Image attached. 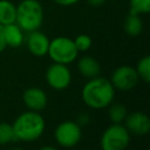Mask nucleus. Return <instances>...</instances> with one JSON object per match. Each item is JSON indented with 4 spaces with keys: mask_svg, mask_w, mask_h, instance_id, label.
Here are the masks:
<instances>
[{
    "mask_svg": "<svg viewBox=\"0 0 150 150\" xmlns=\"http://www.w3.org/2000/svg\"><path fill=\"white\" fill-rule=\"evenodd\" d=\"M124 127L130 132V135H148L150 131V117L143 111L128 112L124 120Z\"/></svg>",
    "mask_w": 150,
    "mask_h": 150,
    "instance_id": "1a4fd4ad",
    "label": "nucleus"
},
{
    "mask_svg": "<svg viewBox=\"0 0 150 150\" xmlns=\"http://www.w3.org/2000/svg\"><path fill=\"white\" fill-rule=\"evenodd\" d=\"M16 5L9 0H0V25L6 26L15 22Z\"/></svg>",
    "mask_w": 150,
    "mask_h": 150,
    "instance_id": "2eb2a0df",
    "label": "nucleus"
},
{
    "mask_svg": "<svg viewBox=\"0 0 150 150\" xmlns=\"http://www.w3.org/2000/svg\"><path fill=\"white\" fill-rule=\"evenodd\" d=\"M148 150H149V149H148Z\"/></svg>",
    "mask_w": 150,
    "mask_h": 150,
    "instance_id": "bb28decb",
    "label": "nucleus"
},
{
    "mask_svg": "<svg viewBox=\"0 0 150 150\" xmlns=\"http://www.w3.org/2000/svg\"><path fill=\"white\" fill-rule=\"evenodd\" d=\"M80 125H86V124H88V122H89V116L87 115V114H81V115H79V117H77V121H76Z\"/></svg>",
    "mask_w": 150,
    "mask_h": 150,
    "instance_id": "4be33fe9",
    "label": "nucleus"
},
{
    "mask_svg": "<svg viewBox=\"0 0 150 150\" xmlns=\"http://www.w3.org/2000/svg\"><path fill=\"white\" fill-rule=\"evenodd\" d=\"M47 55L53 62L70 64L77 59L79 52L74 45L73 39L67 36H56L53 40H49Z\"/></svg>",
    "mask_w": 150,
    "mask_h": 150,
    "instance_id": "20e7f679",
    "label": "nucleus"
},
{
    "mask_svg": "<svg viewBox=\"0 0 150 150\" xmlns=\"http://www.w3.org/2000/svg\"><path fill=\"white\" fill-rule=\"evenodd\" d=\"M6 42H5V38H4V26L0 25V53L5 50L6 48Z\"/></svg>",
    "mask_w": 150,
    "mask_h": 150,
    "instance_id": "5701e85b",
    "label": "nucleus"
},
{
    "mask_svg": "<svg viewBox=\"0 0 150 150\" xmlns=\"http://www.w3.org/2000/svg\"><path fill=\"white\" fill-rule=\"evenodd\" d=\"M109 81L115 89L128 91V90L134 89L138 84L139 77L134 67L124 64V66L117 67L112 71Z\"/></svg>",
    "mask_w": 150,
    "mask_h": 150,
    "instance_id": "6e6552de",
    "label": "nucleus"
},
{
    "mask_svg": "<svg viewBox=\"0 0 150 150\" xmlns=\"http://www.w3.org/2000/svg\"><path fill=\"white\" fill-rule=\"evenodd\" d=\"M107 108H108V117H109V121L111 123L121 124L124 122V120L128 115V110H127L125 105H123L122 103H114L112 102Z\"/></svg>",
    "mask_w": 150,
    "mask_h": 150,
    "instance_id": "dca6fc26",
    "label": "nucleus"
},
{
    "mask_svg": "<svg viewBox=\"0 0 150 150\" xmlns=\"http://www.w3.org/2000/svg\"><path fill=\"white\" fill-rule=\"evenodd\" d=\"M43 22V7L38 0H21L16 5L15 23L26 33L38 30Z\"/></svg>",
    "mask_w": 150,
    "mask_h": 150,
    "instance_id": "7ed1b4c3",
    "label": "nucleus"
},
{
    "mask_svg": "<svg viewBox=\"0 0 150 150\" xmlns=\"http://www.w3.org/2000/svg\"><path fill=\"white\" fill-rule=\"evenodd\" d=\"M23 33L25 32L15 22L4 26V38H5L6 46L12 48H18L22 46V43L25 42Z\"/></svg>",
    "mask_w": 150,
    "mask_h": 150,
    "instance_id": "f8f14e48",
    "label": "nucleus"
},
{
    "mask_svg": "<svg viewBox=\"0 0 150 150\" xmlns=\"http://www.w3.org/2000/svg\"><path fill=\"white\" fill-rule=\"evenodd\" d=\"M47 84L54 90H63L71 83V71L68 64L53 62L46 70Z\"/></svg>",
    "mask_w": 150,
    "mask_h": 150,
    "instance_id": "0eeeda50",
    "label": "nucleus"
},
{
    "mask_svg": "<svg viewBox=\"0 0 150 150\" xmlns=\"http://www.w3.org/2000/svg\"><path fill=\"white\" fill-rule=\"evenodd\" d=\"M22 101L25 105L28 108V110L40 112L47 107L48 97L43 89L38 87H30L23 91Z\"/></svg>",
    "mask_w": 150,
    "mask_h": 150,
    "instance_id": "9d476101",
    "label": "nucleus"
},
{
    "mask_svg": "<svg viewBox=\"0 0 150 150\" xmlns=\"http://www.w3.org/2000/svg\"><path fill=\"white\" fill-rule=\"evenodd\" d=\"M81 98L83 103L95 110L104 109L114 102L115 88L108 79L100 75L89 79L81 90Z\"/></svg>",
    "mask_w": 150,
    "mask_h": 150,
    "instance_id": "f257e3e1",
    "label": "nucleus"
},
{
    "mask_svg": "<svg viewBox=\"0 0 150 150\" xmlns=\"http://www.w3.org/2000/svg\"><path fill=\"white\" fill-rule=\"evenodd\" d=\"M13 141H15V137L12 124L7 122H0V145L9 144Z\"/></svg>",
    "mask_w": 150,
    "mask_h": 150,
    "instance_id": "6ab92c4d",
    "label": "nucleus"
},
{
    "mask_svg": "<svg viewBox=\"0 0 150 150\" xmlns=\"http://www.w3.org/2000/svg\"><path fill=\"white\" fill-rule=\"evenodd\" d=\"M150 11V0H129V13L143 15Z\"/></svg>",
    "mask_w": 150,
    "mask_h": 150,
    "instance_id": "a211bd4d",
    "label": "nucleus"
},
{
    "mask_svg": "<svg viewBox=\"0 0 150 150\" xmlns=\"http://www.w3.org/2000/svg\"><path fill=\"white\" fill-rule=\"evenodd\" d=\"M9 150H25V149H22V148H12Z\"/></svg>",
    "mask_w": 150,
    "mask_h": 150,
    "instance_id": "a878e982",
    "label": "nucleus"
},
{
    "mask_svg": "<svg viewBox=\"0 0 150 150\" xmlns=\"http://www.w3.org/2000/svg\"><path fill=\"white\" fill-rule=\"evenodd\" d=\"M123 28H124V32L127 33V35H129L131 38L138 36L143 30V21L141 19V15L129 13L124 19Z\"/></svg>",
    "mask_w": 150,
    "mask_h": 150,
    "instance_id": "4468645a",
    "label": "nucleus"
},
{
    "mask_svg": "<svg viewBox=\"0 0 150 150\" xmlns=\"http://www.w3.org/2000/svg\"><path fill=\"white\" fill-rule=\"evenodd\" d=\"M39 150H57L55 146H52V145H45L42 148H40Z\"/></svg>",
    "mask_w": 150,
    "mask_h": 150,
    "instance_id": "393cba45",
    "label": "nucleus"
},
{
    "mask_svg": "<svg viewBox=\"0 0 150 150\" xmlns=\"http://www.w3.org/2000/svg\"><path fill=\"white\" fill-rule=\"evenodd\" d=\"M54 4L59 5V6H64V7H68V6H73L75 4H77L80 0H52Z\"/></svg>",
    "mask_w": 150,
    "mask_h": 150,
    "instance_id": "412c9836",
    "label": "nucleus"
},
{
    "mask_svg": "<svg viewBox=\"0 0 150 150\" xmlns=\"http://www.w3.org/2000/svg\"><path fill=\"white\" fill-rule=\"evenodd\" d=\"M135 70L139 77V80L144 81L145 83L150 82V57L148 55L141 57L137 61Z\"/></svg>",
    "mask_w": 150,
    "mask_h": 150,
    "instance_id": "f3484780",
    "label": "nucleus"
},
{
    "mask_svg": "<svg viewBox=\"0 0 150 150\" xmlns=\"http://www.w3.org/2000/svg\"><path fill=\"white\" fill-rule=\"evenodd\" d=\"M130 143V132L121 123H111L100 139L101 150H125Z\"/></svg>",
    "mask_w": 150,
    "mask_h": 150,
    "instance_id": "39448f33",
    "label": "nucleus"
},
{
    "mask_svg": "<svg viewBox=\"0 0 150 150\" xmlns=\"http://www.w3.org/2000/svg\"><path fill=\"white\" fill-rule=\"evenodd\" d=\"M77 69H79V73L88 80L98 76L101 73V66H100L98 61L91 56H88V55L79 59Z\"/></svg>",
    "mask_w": 150,
    "mask_h": 150,
    "instance_id": "ddd939ff",
    "label": "nucleus"
},
{
    "mask_svg": "<svg viewBox=\"0 0 150 150\" xmlns=\"http://www.w3.org/2000/svg\"><path fill=\"white\" fill-rule=\"evenodd\" d=\"M54 138L62 148H73L77 145L82 138L81 125L76 121H63L54 130Z\"/></svg>",
    "mask_w": 150,
    "mask_h": 150,
    "instance_id": "423d86ee",
    "label": "nucleus"
},
{
    "mask_svg": "<svg viewBox=\"0 0 150 150\" xmlns=\"http://www.w3.org/2000/svg\"><path fill=\"white\" fill-rule=\"evenodd\" d=\"M73 41H74V45H75L79 53H83V52L89 50L91 45H93L91 38L87 34H79L75 39H73Z\"/></svg>",
    "mask_w": 150,
    "mask_h": 150,
    "instance_id": "aec40b11",
    "label": "nucleus"
},
{
    "mask_svg": "<svg viewBox=\"0 0 150 150\" xmlns=\"http://www.w3.org/2000/svg\"><path fill=\"white\" fill-rule=\"evenodd\" d=\"M107 0H88V4L93 7H100L102 6Z\"/></svg>",
    "mask_w": 150,
    "mask_h": 150,
    "instance_id": "b1692460",
    "label": "nucleus"
},
{
    "mask_svg": "<svg viewBox=\"0 0 150 150\" xmlns=\"http://www.w3.org/2000/svg\"><path fill=\"white\" fill-rule=\"evenodd\" d=\"M15 141L34 142L39 139L46 129V121L39 111L27 110L21 112L12 123Z\"/></svg>",
    "mask_w": 150,
    "mask_h": 150,
    "instance_id": "f03ea898",
    "label": "nucleus"
},
{
    "mask_svg": "<svg viewBox=\"0 0 150 150\" xmlns=\"http://www.w3.org/2000/svg\"><path fill=\"white\" fill-rule=\"evenodd\" d=\"M26 46L32 55L41 57L47 55L49 47V39L45 33L40 32L39 29L33 30L28 33V36L26 39Z\"/></svg>",
    "mask_w": 150,
    "mask_h": 150,
    "instance_id": "9b49d317",
    "label": "nucleus"
}]
</instances>
